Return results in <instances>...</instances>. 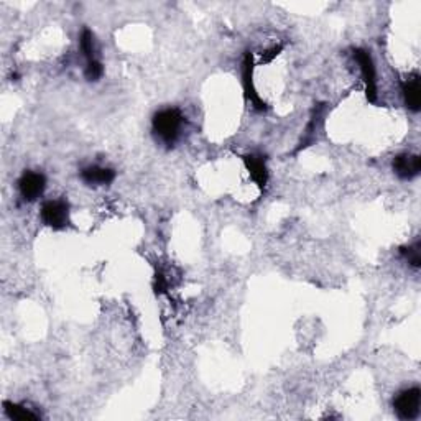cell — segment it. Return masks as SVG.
<instances>
[{"label": "cell", "instance_id": "7", "mask_svg": "<svg viewBox=\"0 0 421 421\" xmlns=\"http://www.w3.org/2000/svg\"><path fill=\"white\" fill-rule=\"evenodd\" d=\"M392 166L400 179H413L421 171V158L413 154H401L393 158Z\"/></svg>", "mask_w": 421, "mask_h": 421}, {"label": "cell", "instance_id": "5", "mask_svg": "<svg viewBox=\"0 0 421 421\" xmlns=\"http://www.w3.org/2000/svg\"><path fill=\"white\" fill-rule=\"evenodd\" d=\"M46 188V178L36 171H25L18 179V191L25 201L34 202L41 198Z\"/></svg>", "mask_w": 421, "mask_h": 421}, {"label": "cell", "instance_id": "13", "mask_svg": "<svg viewBox=\"0 0 421 421\" xmlns=\"http://www.w3.org/2000/svg\"><path fill=\"white\" fill-rule=\"evenodd\" d=\"M104 74V66L99 59H91L87 61L86 68H84V77L87 81H99Z\"/></svg>", "mask_w": 421, "mask_h": 421}, {"label": "cell", "instance_id": "11", "mask_svg": "<svg viewBox=\"0 0 421 421\" xmlns=\"http://www.w3.org/2000/svg\"><path fill=\"white\" fill-rule=\"evenodd\" d=\"M3 410H6V415L10 420H36L40 418V415H36L31 411L30 408H25V406L12 404V401H3Z\"/></svg>", "mask_w": 421, "mask_h": 421}, {"label": "cell", "instance_id": "8", "mask_svg": "<svg viewBox=\"0 0 421 421\" xmlns=\"http://www.w3.org/2000/svg\"><path fill=\"white\" fill-rule=\"evenodd\" d=\"M244 163H245V168L249 171V175H251L252 182L260 189H265L268 183V168H267L265 158L260 155H245Z\"/></svg>", "mask_w": 421, "mask_h": 421}, {"label": "cell", "instance_id": "3", "mask_svg": "<svg viewBox=\"0 0 421 421\" xmlns=\"http://www.w3.org/2000/svg\"><path fill=\"white\" fill-rule=\"evenodd\" d=\"M45 226L54 230H61L69 224V205L63 200L46 201L40 211Z\"/></svg>", "mask_w": 421, "mask_h": 421}, {"label": "cell", "instance_id": "10", "mask_svg": "<svg viewBox=\"0 0 421 421\" xmlns=\"http://www.w3.org/2000/svg\"><path fill=\"white\" fill-rule=\"evenodd\" d=\"M401 92H404L405 105L411 112H418L421 108V92H420V77L411 76L404 82L401 86Z\"/></svg>", "mask_w": 421, "mask_h": 421}, {"label": "cell", "instance_id": "4", "mask_svg": "<svg viewBox=\"0 0 421 421\" xmlns=\"http://www.w3.org/2000/svg\"><path fill=\"white\" fill-rule=\"evenodd\" d=\"M420 405L421 390L418 387L400 392L397 399L393 400V408H395L400 420H415L420 415Z\"/></svg>", "mask_w": 421, "mask_h": 421}, {"label": "cell", "instance_id": "6", "mask_svg": "<svg viewBox=\"0 0 421 421\" xmlns=\"http://www.w3.org/2000/svg\"><path fill=\"white\" fill-rule=\"evenodd\" d=\"M242 86H244V92L247 101H251V104L256 108L257 110H265L267 104L263 103L262 97L258 96V92L253 86V57L252 53H247L244 58L242 63Z\"/></svg>", "mask_w": 421, "mask_h": 421}, {"label": "cell", "instance_id": "9", "mask_svg": "<svg viewBox=\"0 0 421 421\" xmlns=\"http://www.w3.org/2000/svg\"><path fill=\"white\" fill-rule=\"evenodd\" d=\"M81 179L89 186H105L115 179V171L103 166H87L81 171Z\"/></svg>", "mask_w": 421, "mask_h": 421}, {"label": "cell", "instance_id": "2", "mask_svg": "<svg viewBox=\"0 0 421 421\" xmlns=\"http://www.w3.org/2000/svg\"><path fill=\"white\" fill-rule=\"evenodd\" d=\"M354 59L359 64L360 73H362V80L365 84V96H367L369 103H377V71L374 59L370 57L367 50L357 48L354 52Z\"/></svg>", "mask_w": 421, "mask_h": 421}, {"label": "cell", "instance_id": "12", "mask_svg": "<svg viewBox=\"0 0 421 421\" xmlns=\"http://www.w3.org/2000/svg\"><path fill=\"white\" fill-rule=\"evenodd\" d=\"M80 45H81V52H82V54H84V58L87 59V61H91V59H96L94 36H92V34L87 29L82 30Z\"/></svg>", "mask_w": 421, "mask_h": 421}, {"label": "cell", "instance_id": "1", "mask_svg": "<svg viewBox=\"0 0 421 421\" xmlns=\"http://www.w3.org/2000/svg\"><path fill=\"white\" fill-rule=\"evenodd\" d=\"M184 127V117L178 109H163L154 115L152 131L156 140L165 143L166 147H173L182 137Z\"/></svg>", "mask_w": 421, "mask_h": 421}, {"label": "cell", "instance_id": "14", "mask_svg": "<svg viewBox=\"0 0 421 421\" xmlns=\"http://www.w3.org/2000/svg\"><path fill=\"white\" fill-rule=\"evenodd\" d=\"M401 256H404L408 263H411L413 267H420L421 263V256H420V242H416L413 245H408V247H401L400 249Z\"/></svg>", "mask_w": 421, "mask_h": 421}]
</instances>
